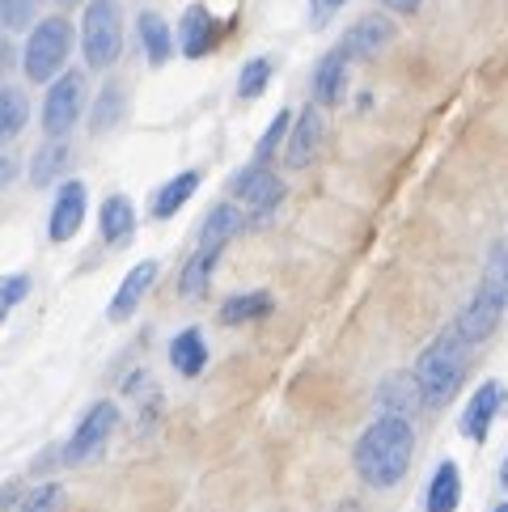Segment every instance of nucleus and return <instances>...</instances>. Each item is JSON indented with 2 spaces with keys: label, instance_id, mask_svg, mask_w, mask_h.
Wrapping results in <instances>:
<instances>
[{
  "label": "nucleus",
  "instance_id": "nucleus-1",
  "mask_svg": "<svg viewBox=\"0 0 508 512\" xmlns=\"http://www.w3.org/2000/svg\"><path fill=\"white\" fill-rule=\"evenodd\" d=\"M411 457H415L411 419L381 411L373 424L360 432V441L352 449V466H356L360 479H365V487L390 491V487L403 483V474L411 470Z\"/></svg>",
  "mask_w": 508,
  "mask_h": 512
},
{
  "label": "nucleus",
  "instance_id": "nucleus-2",
  "mask_svg": "<svg viewBox=\"0 0 508 512\" xmlns=\"http://www.w3.org/2000/svg\"><path fill=\"white\" fill-rule=\"evenodd\" d=\"M470 347L458 326H449L432 339L420 360H415V381H420V394H424V407H445V402L458 398L466 369H470Z\"/></svg>",
  "mask_w": 508,
  "mask_h": 512
},
{
  "label": "nucleus",
  "instance_id": "nucleus-3",
  "mask_svg": "<svg viewBox=\"0 0 508 512\" xmlns=\"http://www.w3.org/2000/svg\"><path fill=\"white\" fill-rule=\"evenodd\" d=\"M238 233H242V208H238V204H216V208L208 212L204 229H199V246H195V254H191L187 267H183V280H178V292H183L187 301H191V297H204V288H208V280H212L216 263H221L225 246H229Z\"/></svg>",
  "mask_w": 508,
  "mask_h": 512
},
{
  "label": "nucleus",
  "instance_id": "nucleus-4",
  "mask_svg": "<svg viewBox=\"0 0 508 512\" xmlns=\"http://www.w3.org/2000/svg\"><path fill=\"white\" fill-rule=\"evenodd\" d=\"M68 56H72V22H68V17H60V13L39 17V22L30 26V34H26V47H22L26 81L51 85L64 72Z\"/></svg>",
  "mask_w": 508,
  "mask_h": 512
},
{
  "label": "nucleus",
  "instance_id": "nucleus-5",
  "mask_svg": "<svg viewBox=\"0 0 508 512\" xmlns=\"http://www.w3.org/2000/svg\"><path fill=\"white\" fill-rule=\"evenodd\" d=\"M81 56L85 68L106 72L123 56V5L119 0H89L81 13Z\"/></svg>",
  "mask_w": 508,
  "mask_h": 512
},
{
  "label": "nucleus",
  "instance_id": "nucleus-6",
  "mask_svg": "<svg viewBox=\"0 0 508 512\" xmlns=\"http://www.w3.org/2000/svg\"><path fill=\"white\" fill-rule=\"evenodd\" d=\"M85 98H89V81L85 72H60L56 81L47 85V98H43V111H39V123H43V136L47 140H64L72 127L81 123L85 115Z\"/></svg>",
  "mask_w": 508,
  "mask_h": 512
},
{
  "label": "nucleus",
  "instance_id": "nucleus-7",
  "mask_svg": "<svg viewBox=\"0 0 508 512\" xmlns=\"http://www.w3.org/2000/svg\"><path fill=\"white\" fill-rule=\"evenodd\" d=\"M119 428V407L115 402H94L85 415H81V424L72 428L68 436V445H64V466H85V462H94L98 453H106V445H111V436Z\"/></svg>",
  "mask_w": 508,
  "mask_h": 512
},
{
  "label": "nucleus",
  "instance_id": "nucleus-8",
  "mask_svg": "<svg viewBox=\"0 0 508 512\" xmlns=\"http://www.w3.org/2000/svg\"><path fill=\"white\" fill-rule=\"evenodd\" d=\"M326 140V119H322V106H305V111L293 119V127H288V140H284V166L288 170H305L310 161L318 157Z\"/></svg>",
  "mask_w": 508,
  "mask_h": 512
},
{
  "label": "nucleus",
  "instance_id": "nucleus-9",
  "mask_svg": "<svg viewBox=\"0 0 508 512\" xmlns=\"http://www.w3.org/2000/svg\"><path fill=\"white\" fill-rule=\"evenodd\" d=\"M85 212H89L85 182H77V178L60 182L56 204H51V216H47V237L51 242H72V237L81 233V225H85Z\"/></svg>",
  "mask_w": 508,
  "mask_h": 512
},
{
  "label": "nucleus",
  "instance_id": "nucleus-10",
  "mask_svg": "<svg viewBox=\"0 0 508 512\" xmlns=\"http://www.w3.org/2000/svg\"><path fill=\"white\" fill-rule=\"evenodd\" d=\"M233 195H238L242 204L250 208L254 221H263V216H271V212L280 208V199H284V182H280L276 174H271L267 166H254V161H250V166H246L238 178H233Z\"/></svg>",
  "mask_w": 508,
  "mask_h": 512
},
{
  "label": "nucleus",
  "instance_id": "nucleus-11",
  "mask_svg": "<svg viewBox=\"0 0 508 512\" xmlns=\"http://www.w3.org/2000/svg\"><path fill=\"white\" fill-rule=\"evenodd\" d=\"M394 34H398V26L386 13H369V17H360L356 26H348V34L339 39V51L348 60H377L381 51L394 43Z\"/></svg>",
  "mask_w": 508,
  "mask_h": 512
},
{
  "label": "nucleus",
  "instance_id": "nucleus-12",
  "mask_svg": "<svg viewBox=\"0 0 508 512\" xmlns=\"http://www.w3.org/2000/svg\"><path fill=\"white\" fill-rule=\"evenodd\" d=\"M504 309H508V305L496 297V292L479 284V288H475V297L466 301V309L458 314V322H453V326L462 331L466 343H483V339H492V335H496V326H500V318H504Z\"/></svg>",
  "mask_w": 508,
  "mask_h": 512
},
{
  "label": "nucleus",
  "instance_id": "nucleus-13",
  "mask_svg": "<svg viewBox=\"0 0 508 512\" xmlns=\"http://www.w3.org/2000/svg\"><path fill=\"white\" fill-rule=\"evenodd\" d=\"M500 402H504V386H500V381H483V386L470 394L466 411H462V424H458L466 441H475V445L487 441V432H492L496 415H500Z\"/></svg>",
  "mask_w": 508,
  "mask_h": 512
},
{
  "label": "nucleus",
  "instance_id": "nucleus-14",
  "mask_svg": "<svg viewBox=\"0 0 508 512\" xmlns=\"http://www.w3.org/2000/svg\"><path fill=\"white\" fill-rule=\"evenodd\" d=\"M157 263L153 259H144V263H136L132 271H127L123 276V284L115 288V297H111V305H106V318L111 322H127L140 309V301L149 297V288L157 284Z\"/></svg>",
  "mask_w": 508,
  "mask_h": 512
},
{
  "label": "nucleus",
  "instance_id": "nucleus-15",
  "mask_svg": "<svg viewBox=\"0 0 508 512\" xmlns=\"http://www.w3.org/2000/svg\"><path fill=\"white\" fill-rule=\"evenodd\" d=\"M216 39H221V22H216L204 5H191L183 13V22H178V51H183L187 60H204L216 47Z\"/></svg>",
  "mask_w": 508,
  "mask_h": 512
},
{
  "label": "nucleus",
  "instance_id": "nucleus-16",
  "mask_svg": "<svg viewBox=\"0 0 508 512\" xmlns=\"http://www.w3.org/2000/svg\"><path fill=\"white\" fill-rule=\"evenodd\" d=\"M348 56L335 47V51H326V56L318 60L314 68V102L318 106H339L343 94H348Z\"/></svg>",
  "mask_w": 508,
  "mask_h": 512
},
{
  "label": "nucleus",
  "instance_id": "nucleus-17",
  "mask_svg": "<svg viewBox=\"0 0 508 512\" xmlns=\"http://www.w3.org/2000/svg\"><path fill=\"white\" fill-rule=\"evenodd\" d=\"M136 229V208H132V199L127 195H106L102 199V212H98V233H102V242L106 246H119L127 242Z\"/></svg>",
  "mask_w": 508,
  "mask_h": 512
},
{
  "label": "nucleus",
  "instance_id": "nucleus-18",
  "mask_svg": "<svg viewBox=\"0 0 508 512\" xmlns=\"http://www.w3.org/2000/svg\"><path fill=\"white\" fill-rule=\"evenodd\" d=\"M170 364H174V373H183V377H199L208 369V343H204V331H199V326H187V331L174 335Z\"/></svg>",
  "mask_w": 508,
  "mask_h": 512
},
{
  "label": "nucleus",
  "instance_id": "nucleus-19",
  "mask_svg": "<svg viewBox=\"0 0 508 512\" xmlns=\"http://www.w3.org/2000/svg\"><path fill=\"white\" fill-rule=\"evenodd\" d=\"M136 34H140L144 60H149L153 68L170 64V56H174V30L166 26V17H161V13H140V22H136Z\"/></svg>",
  "mask_w": 508,
  "mask_h": 512
},
{
  "label": "nucleus",
  "instance_id": "nucleus-20",
  "mask_svg": "<svg viewBox=\"0 0 508 512\" xmlns=\"http://www.w3.org/2000/svg\"><path fill=\"white\" fill-rule=\"evenodd\" d=\"M68 166H72V149L68 144H60V140H47L39 153L30 157V182L34 187H51V182H68L64 174H68Z\"/></svg>",
  "mask_w": 508,
  "mask_h": 512
},
{
  "label": "nucleus",
  "instance_id": "nucleus-21",
  "mask_svg": "<svg viewBox=\"0 0 508 512\" xmlns=\"http://www.w3.org/2000/svg\"><path fill=\"white\" fill-rule=\"evenodd\" d=\"M377 402H381V411H386V415H403V419H411V415H415V407L424 402L420 381H415V373L386 377V386H381Z\"/></svg>",
  "mask_w": 508,
  "mask_h": 512
},
{
  "label": "nucleus",
  "instance_id": "nucleus-22",
  "mask_svg": "<svg viewBox=\"0 0 508 512\" xmlns=\"http://www.w3.org/2000/svg\"><path fill=\"white\" fill-rule=\"evenodd\" d=\"M458 504H462V474L453 462H441L437 474H432V483H428L424 508L428 512H458Z\"/></svg>",
  "mask_w": 508,
  "mask_h": 512
},
{
  "label": "nucleus",
  "instance_id": "nucleus-23",
  "mask_svg": "<svg viewBox=\"0 0 508 512\" xmlns=\"http://www.w3.org/2000/svg\"><path fill=\"white\" fill-rule=\"evenodd\" d=\"M195 191H199V170L174 174L170 182H161V187H157V195H153V216H157V221H170V216L183 208Z\"/></svg>",
  "mask_w": 508,
  "mask_h": 512
},
{
  "label": "nucleus",
  "instance_id": "nucleus-24",
  "mask_svg": "<svg viewBox=\"0 0 508 512\" xmlns=\"http://www.w3.org/2000/svg\"><path fill=\"white\" fill-rule=\"evenodd\" d=\"M127 115V89L119 85V81H111L98 94V102H94V115H89V132L94 136H106L111 127H119V119Z\"/></svg>",
  "mask_w": 508,
  "mask_h": 512
},
{
  "label": "nucleus",
  "instance_id": "nucleus-25",
  "mask_svg": "<svg viewBox=\"0 0 508 512\" xmlns=\"http://www.w3.org/2000/svg\"><path fill=\"white\" fill-rule=\"evenodd\" d=\"M271 292H238V297H229L225 305H221V322L225 326H242V322H259V318H267L271 314Z\"/></svg>",
  "mask_w": 508,
  "mask_h": 512
},
{
  "label": "nucleus",
  "instance_id": "nucleus-26",
  "mask_svg": "<svg viewBox=\"0 0 508 512\" xmlns=\"http://www.w3.org/2000/svg\"><path fill=\"white\" fill-rule=\"evenodd\" d=\"M26 123H30L26 94H22V89H13V85H0V144L13 140V136H22Z\"/></svg>",
  "mask_w": 508,
  "mask_h": 512
},
{
  "label": "nucleus",
  "instance_id": "nucleus-27",
  "mask_svg": "<svg viewBox=\"0 0 508 512\" xmlns=\"http://www.w3.org/2000/svg\"><path fill=\"white\" fill-rule=\"evenodd\" d=\"M483 288H492L496 297L508 305V246L496 242L492 250H487V259H483Z\"/></svg>",
  "mask_w": 508,
  "mask_h": 512
},
{
  "label": "nucleus",
  "instance_id": "nucleus-28",
  "mask_svg": "<svg viewBox=\"0 0 508 512\" xmlns=\"http://www.w3.org/2000/svg\"><path fill=\"white\" fill-rule=\"evenodd\" d=\"M267 81H271V60L267 56H254V60H246L242 64V72H238V98L242 102H254L267 89Z\"/></svg>",
  "mask_w": 508,
  "mask_h": 512
},
{
  "label": "nucleus",
  "instance_id": "nucleus-29",
  "mask_svg": "<svg viewBox=\"0 0 508 512\" xmlns=\"http://www.w3.org/2000/svg\"><path fill=\"white\" fill-rule=\"evenodd\" d=\"M34 13H39V0H0V34L30 30Z\"/></svg>",
  "mask_w": 508,
  "mask_h": 512
},
{
  "label": "nucleus",
  "instance_id": "nucleus-30",
  "mask_svg": "<svg viewBox=\"0 0 508 512\" xmlns=\"http://www.w3.org/2000/svg\"><path fill=\"white\" fill-rule=\"evenodd\" d=\"M288 127H293V111H280L276 119H271V127H267L263 140H259V149H254V166H267V161L276 157V149H280L284 136H288Z\"/></svg>",
  "mask_w": 508,
  "mask_h": 512
},
{
  "label": "nucleus",
  "instance_id": "nucleus-31",
  "mask_svg": "<svg viewBox=\"0 0 508 512\" xmlns=\"http://www.w3.org/2000/svg\"><path fill=\"white\" fill-rule=\"evenodd\" d=\"M64 508V487L60 483H39L34 491H26L17 512H60Z\"/></svg>",
  "mask_w": 508,
  "mask_h": 512
},
{
  "label": "nucleus",
  "instance_id": "nucleus-32",
  "mask_svg": "<svg viewBox=\"0 0 508 512\" xmlns=\"http://www.w3.org/2000/svg\"><path fill=\"white\" fill-rule=\"evenodd\" d=\"M26 297H30V276H22V271H17V276H0V322H5Z\"/></svg>",
  "mask_w": 508,
  "mask_h": 512
},
{
  "label": "nucleus",
  "instance_id": "nucleus-33",
  "mask_svg": "<svg viewBox=\"0 0 508 512\" xmlns=\"http://www.w3.org/2000/svg\"><path fill=\"white\" fill-rule=\"evenodd\" d=\"M348 5V0H310V26L314 30H322L326 22H331V17Z\"/></svg>",
  "mask_w": 508,
  "mask_h": 512
},
{
  "label": "nucleus",
  "instance_id": "nucleus-34",
  "mask_svg": "<svg viewBox=\"0 0 508 512\" xmlns=\"http://www.w3.org/2000/svg\"><path fill=\"white\" fill-rule=\"evenodd\" d=\"M13 64H17V51H13V43H9V34H0V81L9 77Z\"/></svg>",
  "mask_w": 508,
  "mask_h": 512
},
{
  "label": "nucleus",
  "instance_id": "nucleus-35",
  "mask_svg": "<svg viewBox=\"0 0 508 512\" xmlns=\"http://www.w3.org/2000/svg\"><path fill=\"white\" fill-rule=\"evenodd\" d=\"M9 182H17V157L9 153H0V191L9 187Z\"/></svg>",
  "mask_w": 508,
  "mask_h": 512
},
{
  "label": "nucleus",
  "instance_id": "nucleus-36",
  "mask_svg": "<svg viewBox=\"0 0 508 512\" xmlns=\"http://www.w3.org/2000/svg\"><path fill=\"white\" fill-rule=\"evenodd\" d=\"M390 13H398V17H411V13H420V5L424 0H381Z\"/></svg>",
  "mask_w": 508,
  "mask_h": 512
},
{
  "label": "nucleus",
  "instance_id": "nucleus-37",
  "mask_svg": "<svg viewBox=\"0 0 508 512\" xmlns=\"http://www.w3.org/2000/svg\"><path fill=\"white\" fill-rule=\"evenodd\" d=\"M500 483L508 487V457H504V462H500Z\"/></svg>",
  "mask_w": 508,
  "mask_h": 512
},
{
  "label": "nucleus",
  "instance_id": "nucleus-38",
  "mask_svg": "<svg viewBox=\"0 0 508 512\" xmlns=\"http://www.w3.org/2000/svg\"><path fill=\"white\" fill-rule=\"evenodd\" d=\"M496 512H508V500H504V504H500V508H496Z\"/></svg>",
  "mask_w": 508,
  "mask_h": 512
},
{
  "label": "nucleus",
  "instance_id": "nucleus-39",
  "mask_svg": "<svg viewBox=\"0 0 508 512\" xmlns=\"http://www.w3.org/2000/svg\"><path fill=\"white\" fill-rule=\"evenodd\" d=\"M60 5H68V0H60Z\"/></svg>",
  "mask_w": 508,
  "mask_h": 512
}]
</instances>
